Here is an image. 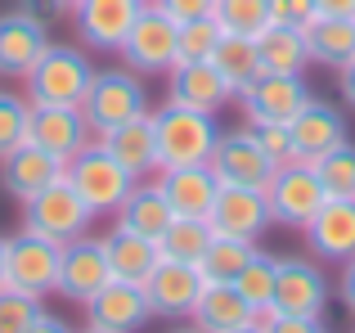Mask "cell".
Wrapping results in <instances>:
<instances>
[{"label": "cell", "mask_w": 355, "mask_h": 333, "mask_svg": "<svg viewBox=\"0 0 355 333\" xmlns=\"http://www.w3.org/2000/svg\"><path fill=\"white\" fill-rule=\"evenodd\" d=\"M266 198H270V216H275V225L306 230V221L324 207L329 194H324V185H320V176H315L311 162L293 158V162L275 166V176H270V185H266Z\"/></svg>", "instance_id": "8"}, {"label": "cell", "mask_w": 355, "mask_h": 333, "mask_svg": "<svg viewBox=\"0 0 355 333\" xmlns=\"http://www.w3.org/2000/svg\"><path fill=\"white\" fill-rule=\"evenodd\" d=\"M338 298H342V307L355 311V257L351 262H342V275H338Z\"/></svg>", "instance_id": "43"}, {"label": "cell", "mask_w": 355, "mask_h": 333, "mask_svg": "<svg viewBox=\"0 0 355 333\" xmlns=\"http://www.w3.org/2000/svg\"><path fill=\"white\" fill-rule=\"evenodd\" d=\"M320 14H338V18H355V0H315Z\"/></svg>", "instance_id": "46"}, {"label": "cell", "mask_w": 355, "mask_h": 333, "mask_svg": "<svg viewBox=\"0 0 355 333\" xmlns=\"http://www.w3.org/2000/svg\"><path fill=\"white\" fill-rule=\"evenodd\" d=\"M288 131H293V153L297 158L315 162L320 153H329L333 144L347 140V117H342V108L324 104V99H311V104L288 122Z\"/></svg>", "instance_id": "23"}, {"label": "cell", "mask_w": 355, "mask_h": 333, "mask_svg": "<svg viewBox=\"0 0 355 333\" xmlns=\"http://www.w3.org/2000/svg\"><path fill=\"white\" fill-rule=\"evenodd\" d=\"M207 221H211L216 234L252 239V244L275 225V216H270V198H266V189H257V185H220Z\"/></svg>", "instance_id": "12"}, {"label": "cell", "mask_w": 355, "mask_h": 333, "mask_svg": "<svg viewBox=\"0 0 355 333\" xmlns=\"http://www.w3.org/2000/svg\"><path fill=\"white\" fill-rule=\"evenodd\" d=\"M257 253L252 239H234V234H211L207 253L198 257V271L207 284H234L239 271L248 266V257Z\"/></svg>", "instance_id": "31"}, {"label": "cell", "mask_w": 355, "mask_h": 333, "mask_svg": "<svg viewBox=\"0 0 355 333\" xmlns=\"http://www.w3.org/2000/svg\"><path fill=\"white\" fill-rule=\"evenodd\" d=\"M338 90H342V99L355 108V59L347 63V68H338Z\"/></svg>", "instance_id": "45"}, {"label": "cell", "mask_w": 355, "mask_h": 333, "mask_svg": "<svg viewBox=\"0 0 355 333\" xmlns=\"http://www.w3.org/2000/svg\"><path fill=\"white\" fill-rule=\"evenodd\" d=\"M41 298H32V293H18V289H0V333H23L32 325L36 316H41Z\"/></svg>", "instance_id": "38"}, {"label": "cell", "mask_w": 355, "mask_h": 333, "mask_svg": "<svg viewBox=\"0 0 355 333\" xmlns=\"http://www.w3.org/2000/svg\"><path fill=\"white\" fill-rule=\"evenodd\" d=\"M230 333H261V325L252 320V325H243V329H230Z\"/></svg>", "instance_id": "48"}, {"label": "cell", "mask_w": 355, "mask_h": 333, "mask_svg": "<svg viewBox=\"0 0 355 333\" xmlns=\"http://www.w3.org/2000/svg\"><path fill=\"white\" fill-rule=\"evenodd\" d=\"M302 32H306L311 63H324V68H347V63L355 59V18L315 14Z\"/></svg>", "instance_id": "27"}, {"label": "cell", "mask_w": 355, "mask_h": 333, "mask_svg": "<svg viewBox=\"0 0 355 333\" xmlns=\"http://www.w3.org/2000/svg\"><path fill=\"white\" fill-rule=\"evenodd\" d=\"M234 99H239L243 117H248V126H266V122L288 126L315 95H311L302 72H261V77L248 81Z\"/></svg>", "instance_id": "7"}, {"label": "cell", "mask_w": 355, "mask_h": 333, "mask_svg": "<svg viewBox=\"0 0 355 333\" xmlns=\"http://www.w3.org/2000/svg\"><path fill=\"white\" fill-rule=\"evenodd\" d=\"M81 0H54V9H77Z\"/></svg>", "instance_id": "49"}, {"label": "cell", "mask_w": 355, "mask_h": 333, "mask_svg": "<svg viewBox=\"0 0 355 333\" xmlns=\"http://www.w3.org/2000/svg\"><path fill=\"white\" fill-rule=\"evenodd\" d=\"M257 54H261L266 72H306L311 68V50H306L302 27L270 23L266 32H257Z\"/></svg>", "instance_id": "29"}, {"label": "cell", "mask_w": 355, "mask_h": 333, "mask_svg": "<svg viewBox=\"0 0 355 333\" xmlns=\"http://www.w3.org/2000/svg\"><path fill=\"white\" fill-rule=\"evenodd\" d=\"M81 333H104V329H90V325H86V329H81Z\"/></svg>", "instance_id": "51"}, {"label": "cell", "mask_w": 355, "mask_h": 333, "mask_svg": "<svg viewBox=\"0 0 355 333\" xmlns=\"http://www.w3.org/2000/svg\"><path fill=\"white\" fill-rule=\"evenodd\" d=\"M171 333H202V329H198V325L189 320V325H180V329H171Z\"/></svg>", "instance_id": "50"}, {"label": "cell", "mask_w": 355, "mask_h": 333, "mask_svg": "<svg viewBox=\"0 0 355 333\" xmlns=\"http://www.w3.org/2000/svg\"><path fill=\"white\" fill-rule=\"evenodd\" d=\"M211 18L220 23V32L257 36V32L270 27V0H216Z\"/></svg>", "instance_id": "35"}, {"label": "cell", "mask_w": 355, "mask_h": 333, "mask_svg": "<svg viewBox=\"0 0 355 333\" xmlns=\"http://www.w3.org/2000/svg\"><path fill=\"white\" fill-rule=\"evenodd\" d=\"M257 325H261V333H324L320 316H293V311H275V307Z\"/></svg>", "instance_id": "39"}, {"label": "cell", "mask_w": 355, "mask_h": 333, "mask_svg": "<svg viewBox=\"0 0 355 333\" xmlns=\"http://www.w3.org/2000/svg\"><path fill=\"white\" fill-rule=\"evenodd\" d=\"M220 41V23L216 18H189L180 23V36H175V63H198V59H211Z\"/></svg>", "instance_id": "36"}, {"label": "cell", "mask_w": 355, "mask_h": 333, "mask_svg": "<svg viewBox=\"0 0 355 333\" xmlns=\"http://www.w3.org/2000/svg\"><path fill=\"white\" fill-rule=\"evenodd\" d=\"M113 280V271H108V257H104V244L90 234L81 239H68V244L59 248V275H54V293H59L63 302H72V307H86L90 298H95L104 284Z\"/></svg>", "instance_id": "11"}, {"label": "cell", "mask_w": 355, "mask_h": 333, "mask_svg": "<svg viewBox=\"0 0 355 333\" xmlns=\"http://www.w3.org/2000/svg\"><path fill=\"white\" fill-rule=\"evenodd\" d=\"M63 158H54V153H45L41 144L23 140L18 149H9L5 158H0V185H5V194H14L18 203L36 198V194L45 189V185H54L63 176Z\"/></svg>", "instance_id": "22"}, {"label": "cell", "mask_w": 355, "mask_h": 333, "mask_svg": "<svg viewBox=\"0 0 355 333\" xmlns=\"http://www.w3.org/2000/svg\"><path fill=\"white\" fill-rule=\"evenodd\" d=\"M45 45H50V27L41 14L23 5L0 14V81H23Z\"/></svg>", "instance_id": "13"}, {"label": "cell", "mask_w": 355, "mask_h": 333, "mask_svg": "<svg viewBox=\"0 0 355 333\" xmlns=\"http://www.w3.org/2000/svg\"><path fill=\"white\" fill-rule=\"evenodd\" d=\"M211 234H216V230H211L207 216H171V225L162 230L157 248H162V257H175V262H193V266H198V257L207 253Z\"/></svg>", "instance_id": "32"}, {"label": "cell", "mask_w": 355, "mask_h": 333, "mask_svg": "<svg viewBox=\"0 0 355 333\" xmlns=\"http://www.w3.org/2000/svg\"><path fill=\"white\" fill-rule=\"evenodd\" d=\"M306 244L320 262H351L355 257V198H324V207L306 221Z\"/></svg>", "instance_id": "21"}, {"label": "cell", "mask_w": 355, "mask_h": 333, "mask_svg": "<svg viewBox=\"0 0 355 333\" xmlns=\"http://www.w3.org/2000/svg\"><path fill=\"white\" fill-rule=\"evenodd\" d=\"M144 0H81L72 14H77V32L86 41V50L99 54H117L126 32L135 27Z\"/></svg>", "instance_id": "18"}, {"label": "cell", "mask_w": 355, "mask_h": 333, "mask_svg": "<svg viewBox=\"0 0 355 333\" xmlns=\"http://www.w3.org/2000/svg\"><path fill=\"white\" fill-rule=\"evenodd\" d=\"M95 225V212L86 207L77 189H72L68 176H59L54 185H45L36 198L23 203V230H36V234L54 239V244H68V239L90 234Z\"/></svg>", "instance_id": "5"}, {"label": "cell", "mask_w": 355, "mask_h": 333, "mask_svg": "<svg viewBox=\"0 0 355 333\" xmlns=\"http://www.w3.org/2000/svg\"><path fill=\"white\" fill-rule=\"evenodd\" d=\"M90 77H95V63H90L86 50L50 41L41 50V59L32 63V72L23 77V86L32 104H81Z\"/></svg>", "instance_id": "3"}, {"label": "cell", "mask_w": 355, "mask_h": 333, "mask_svg": "<svg viewBox=\"0 0 355 333\" xmlns=\"http://www.w3.org/2000/svg\"><path fill=\"white\" fill-rule=\"evenodd\" d=\"M63 176L72 180V189L86 198V207L95 212V216H113L121 207V198L135 189V176H130L99 140H90L86 149L72 153L68 166H63Z\"/></svg>", "instance_id": "4"}, {"label": "cell", "mask_w": 355, "mask_h": 333, "mask_svg": "<svg viewBox=\"0 0 355 333\" xmlns=\"http://www.w3.org/2000/svg\"><path fill=\"white\" fill-rule=\"evenodd\" d=\"M202 271L193 262H175V257H157V266L148 271L144 280V298L153 307V316H166V320H180L193 311L202 293Z\"/></svg>", "instance_id": "15"}, {"label": "cell", "mask_w": 355, "mask_h": 333, "mask_svg": "<svg viewBox=\"0 0 355 333\" xmlns=\"http://www.w3.org/2000/svg\"><path fill=\"white\" fill-rule=\"evenodd\" d=\"M275 266H279V257H270V253H252L248 257V266L239 271V280H234V289L243 293V302H248L252 311H257V320L270 311V302H275Z\"/></svg>", "instance_id": "33"}, {"label": "cell", "mask_w": 355, "mask_h": 333, "mask_svg": "<svg viewBox=\"0 0 355 333\" xmlns=\"http://www.w3.org/2000/svg\"><path fill=\"white\" fill-rule=\"evenodd\" d=\"M95 140L104 144L135 180H148V176L157 171V140H153L148 113L135 117V122H121V126H113V131H104V135H95Z\"/></svg>", "instance_id": "25"}, {"label": "cell", "mask_w": 355, "mask_h": 333, "mask_svg": "<svg viewBox=\"0 0 355 333\" xmlns=\"http://www.w3.org/2000/svg\"><path fill=\"white\" fill-rule=\"evenodd\" d=\"M252 131H257L261 149L270 153V162H275V166H284V162H293V158H297V153H293V131H288V126L266 122V126H252Z\"/></svg>", "instance_id": "40"}, {"label": "cell", "mask_w": 355, "mask_h": 333, "mask_svg": "<svg viewBox=\"0 0 355 333\" xmlns=\"http://www.w3.org/2000/svg\"><path fill=\"white\" fill-rule=\"evenodd\" d=\"M81 311H86L90 329H104V333H139L153 320L144 284H130V280H108Z\"/></svg>", "instance_id": "14"}, {"label": "cell", "mask_w": 355, "mask_h": 333, "mask_svg": "<svg viewBox=\"0 0 355 333\" xmlns=\"http://www.w3.org/2000/svg\"><path fill=\"white\" fill-rule=\"evenodd\" d=\"M333 298V284L324 275L320 257H279L275 266V311H293V316H324Z\"/></svg>", "instance_id": "10"}, {"label": "cell", "mask_w": 355, "mask_h": 333, "mask_svg": "<svg viewBox=\"0 0 355 333\" xmlns=\"http://www.w3.org/2000/svg\"><path fill=\"white\" fill-rule=\"evenodd\" d=\"M157 189L166 194L175 216H207L216 203L220 176L211 171V162H189V166H157L153 171Z\"/></svg>", "instance_id": "19"}, {"label": "cell", "mask_w": 355, "mask_h": 333, "mask_svg": "<svg viewBox=\"0 0 355 333\" xmlns=\"http://www.w3.org/2000/svg\"><path fill=\"white\" fill-rule=\"evenodd\" d=\"M189 320L202 333H230V329L252 325L257 311L243 302V293L234 289V284H202V293H198V302H193Z\"/></svg>", "instance_id": "26"}, {"label": "cell", "mask_w": 355, "mask_h": 333, "mask_svg": "<svg viewBox=\"0 0 355 333\" xmlns=\"http://www.w3.org/2000/svg\"><path fill=\"white\" fill-rule=\"evenodd\" d=\"M104 257H108V271H113V280H130V284H144L148 271L157 266V257H162V248L153 244V239H139L130 234V230H108L104 239Z\"/></svg>", "instance_id": "28"}, {"label": "cell", "mask_w": 355, "mask_h": 333, "mask_svg": "<svg viewBox=\"0 0 355 333\" xmlns=\"http://www.w3.org/2000/svg\"><path fill=\"white\" fill-rule=\"evenodd\" d=\"M311 166H315V176H320L329 198H355V144L351 140L333 144V149L320 153Z\"/></svg>", "instance_id": "34"}, {"label": "cell", "mask_w": 355, "mask_h": 333, "mask_svg": "<svg viewBox=\"0 0 355 333\" xmlns=\"http://www.w3.org/2000/svg\"><path fill=\"white\" fill-rule=\"evenodd\" d=\"M315 14H320V9H315V0H270V23L306 27Z\"/></svg>", "instance_id": "41"}, {"label": "cell", "mask_w": 355, "mask_h": 333, "mask_svg": "<svg viewBox=\"0 0 355 333\" xmlns=\"http://www.w3.org/2000/svg\"><path fill=\"white\" fill-rule=\"evenodd\" d=\"M27 122H32V99L0 86V158L27 140Z\"/></svg>", "instance_id": "37"}, {"label": "cell", "mask_w": 355, "mask_h": 333, "mask_svg": "<svg viewBox=\"0 0 355 333\" xmlns=\"http://www.w3.org/2000/svg\"><path fill=\"white\" fill-rule=\"evenodd\" d=\"M153 122V140H157V166H189V162H211V149L220 140V122L216 113L202 108H184L175 99L148 108Z\"/></svg>", "instance_id": "1"}, {"label": "cell", "mask_w": 355, "mask_h": 333, "mask_svg": "<svg viewBox=\"0 0 355 333\" xmlns=\"http://www.w3.org/2000/svg\"><path fill=\"white\" fill-rule=\"evenodd\" d=\"M59 248L54 239L36 234V230H18L5 239V284L18 293L45 298L54 293V275H59Z\"/></svg>", "instance_id": "9"}, {"label": "cell", "mask_w": 355, "mask_h": 333, "mask_svg": "<svg viewBox=\"0 0 355 333\" xmlns=\"http://www.w3.org/2000/svg\"><path fill=\"white\" fill-rule=\"evenodd\" d=\"M211 63H216V72L230 81V90L248 86V81H257L261 72V54H257V36H239V32H220L216 50H211Z\"/></svg>", "instance_id": "30"}, {"label": "cell", "mask_w": 355, "mask_h": 333, "mask_svg": "<svg viewBox=\"0 0 355 333\" xmlns=\"http://www.w3.org/2000/svg\"><path fill=\"white\" fill-rule=\"evenodd\" d=\"M162 14H171L175 23H189V18H207L216 9V0H153Z\"/></svg>", "instance_id": "42"}, {"label": "cell", "mask_w": 355, "mask_h": 333, "mask_svg": "<svg viewBox=\"0 0 355 333\" xmlns=\"http://www.w3.org/2000/svg\"><path fill=\"white\" fill-rule=\"evenodd\" d=\"M81 113H86L90 131L104 135L121 122H135L148 113V86L135 68H95L86 95H81Z\"/></svg>", "instance_id": "2"}, {"label": "cell", "mask_w": 355, "mask_h": 333, "mask_svg": "<svg viewBox=\"0 0 355 333\" xmlns=\"http://www.w3.org/2000/svg\"><path fill=\"white\" fill-rule=\"evenodd\" d=\"M166 99H175L184 108H202V113H220L225 104H234V90L216 72V63L198 59V63H171V72H166Z\"/></svg>", "instance_id": "20"}, {"label": "cell", "mask_w": 355, "mask_h": 333, "mask_svg": "<svg viewBox=\"0 0 355 333\" xmlns=\"http://www.w3.org/2000/svg\"><path fill=\"white\" fill-rule=\"evenodd\" d=\"M0 289H5V234H0Z\"/></svg>", "instance_id": "47"}, {"label": "cell", "mask_w": 355, "mask_h": 333, "mask_svg": "<svg viewBox=\"0 0 355 333\" xmlns=\"http://www.w3.org/2000/svg\"><path fill=\"white\" fill-rule=\"evenodd\" d=\"M211 171L220 176V185H257V189H266L270 176H275V162L261 149L257 131L243 126V131H220L216 149H211Z\"/></svg>", "instance_id": "16"}, {"label": "cell", "mask_w": 355, "mask_h": 333, "mask_svg": "<svg viewBox=\"0 0 355 333\" xmlns=\"http://www.w3.org/2000/svg\"><path fill=\"white\" fill-rule=\"evenodd\" d=\"M171 203H166V194L157 189V180L148 176V180H135V189L121 198V207L113 212V225L117 230H130V234L139 239H162V230L171 225Z\"/></svg>", "instance_id": "24"}, {"label": "cell", "mask_w": 355, "mask_h": 333, "mask_svg": "<svg viewBox=\"0 0 355 333\" xmlns=\"http://www.w3.org/2000/svg\"><path fill=\"white\" fill-rule=\"evenodd\" d=\"M27 140L41 144L45 153L68 162L77 149H86L95 140L81 104H32V122H27Z\"/></svg>", "instance_id": "17"}, {"label": "cell", "mask_w": 355, "mask_h": 333, "mask_svg": "<svg viewBox=\"0 0 355 333\" xmlns=\"http://www.w3.org/2000/svg\"><path fill=\"white\" fill-rule=\"evenodd\" d=\"M23 333H72V329H68V320H59V316H50V311H41V316H36Z\"/></svg>", "instance_id": "44"}, {"label": "cell", "mask_w": 355, "mask_h": 333, "mask_svg": "<svg viewBox=\"0 0 355 333\" xmlns=\"http://www.w3.org/2000/svg\"><path fill=\"white\" fill-rule=\"evenodd\" d=\"M175 36H180V23H175L171 14H162L153 0H144L135 27L126 32V41H121L117 54H121L126 68L139 72V77H162V72H171V63H175Z\"/></svg>", "instance_id": "6"}]
</instances>
